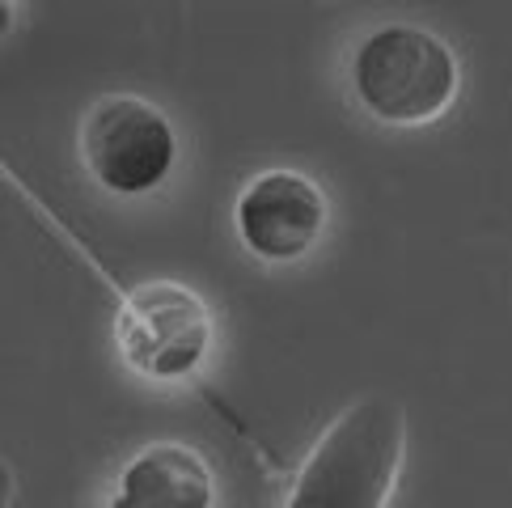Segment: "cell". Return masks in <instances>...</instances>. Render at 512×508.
I'll return each instance as SVG.
<instances>
[{
    "label": "cell",
    "instance_id": "6da1fadb",
    "mask_svg": "<svg viewBox=\"0 0 512 508\" xmlns=\"http://www.w3.org/2000/svg\"><path fill=\"white\" fill-rule=\"evenodd\" d=\"M407 453V411L390 394H364L322 432L288 508H386Z\"/></svg>",
    "mask_w": 512,
    "mask_h": 508
},
{
    "label": "cell",
    "instance_id": "7a4b0ae2",
    "mask_svg": "<svg viewBox=\"0 0 512 508\" xmlns=\"http://www.w3.org/2000/svg\"><path fill=\"white\" fill-rule=\"evenodd\" d=\"M360 106L390 127H424L457 98V56L419 26H381L352 60Z\"/></svg>",
    "mask_w": 512,
    "mask_h": 508
},
{
    "label": "cell",
    "instance_id": "3957f363",
    "mask_svg": "<svg viewBox=\"0 0 512 508\" xmlns=\"http://www.w3.org/2000/svg\"><path fill=\"white\" fill-rule=\"evenodd\" d=\"M115 348L140 377L182 381L204 365L212 348V310L187 284H140L115 318Z\"/></svg>",
    "mask_w": 512,
    "mask_h": 508
},
{
    "label": "cell",
    "instance_id": "277c9868",
    "mask_svg": "<svg viewBox=\"0 0 512 508\" xmlns=\"http://www.w3.org/2000/svg\"><path fill=\"white\" fill-rule=\"evenodd\" d=\"M81 157L106 191L144 195L166 183L178 157V140L170 119L153 102L111 94L89 106L81 123Z\"/></svg>",
    "mask_w": 512,
    "mask_h": 508
},
{
    "label": "cell",
    "instance_id": "5b68a950",
    "mask_svg": "<svg viewBox=\"0 0 512 508\" xmlns=\"http://www.w3.org/2000/svg\"><path fill=\"white\" fill-rule=\"evenodd\" d=\"M326 229V195L297 170H271L237 199V238L263 263H297Z\"/></svg>",
    "mask_w": 512,
    "mask_h": 508
},
{
    "label": "cell",
    "instance_id": "8992f818",
    "mask_svg": "<svg viewBox=\"0 0 512 508\" xmlns=\"http://www.w3.org/2000/svg\"><path fill=\"white\" fill-rule=\"evenodd\" d=\"M111 508H212V470L191 445L157 441L127 462Z\"/></svg>",
    "mask_w": 512,
    "mask_h": 508
}]
</instances>
